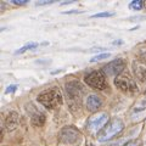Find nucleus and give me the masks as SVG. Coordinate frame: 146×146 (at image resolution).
<instances>
[{"instance_id":"nucleus-8","label":"nucleus","mask_w":146,"mask_h":146,"mask_svg":"<svg viewBox=\"0 0 146 146\" xmlns=\"http://www.w3.org/2000/svg\"><path fill=\"white\" fill-rule=\"evenodd\" d=\"M80 139V133L74 127H65L60 133V140L65 144H76Z\"/></svg>"},{"instance_id":"nucleus-1","label":"nucleus","mask_w":146,"mask_h":146,"mask_svg":"<svg viewBox=\"0 0 146 146\" xmlns=\"http://www.w3.org/2000/svg\"><path fill=\"white\" fill-rule=\"evenodd\" d=\"M62 93L60 91V89L54 86V88H49L45 89L44 91H42L38 95V101L43 105L45 108L49 110H54L57 106L62 105Z\"/></svg>"},{"instance_id":"nucleus-2","label":"nucleus","mask_w":146,"mask_h":146,"mask_svg":"<svg viewBox=\"0 0 146 146\" xmlns=\"http://www.w3.org/2000/svg\"><path fill=\"white\" fill-rule=\"evenodd\" d=\"M124 129V123L121 118H112L111 121H108V123L105 125L98 134V140L100 143H105L113 139L115 136H117L121 131Z\"/></svg>"},{"instance_id":"nucleus-4","label":"nucleus","mask_w":146,"mask_h":146,"mask_svg":"<svg viewBox=\"0 0 146 146\" xmlns=\"http://www.w3.org/2000/svg\"><path fill=\"white\" fill-rule=\"evenodd\" d=\"M85 83L88 84L90 88L96 89V90H104L107 86L106 83V77H105L102 71H93L89 74L84 77Z\"/></svg>"},{"instance_id":"nucleus-22","label":"nucleus","mask_w":146,"mask_h":146,"mask_svg":"<svg viewBox=\"0 0 146 146\" xmlns=\"http://www.w3.org/2000/svg\"><path fill=\"white\" fill-rule=\"evenodd\" d=\"M78 12H80V11H76V10H72V11H70L68 13H78Z\"/></svg>"},{"instance_id":"nucleus-6","label":"nucleus","mask_w":146,"mask_h":146,"mask_svg":"<svg viewBox=\"0 0 146 146\" xmlns=\"http://www.w3.org/2000/svg\"><path fill=\"white\" fill-rule=\"evenodd\" d=\"M107 123H108V113L100 112L89 118L88 123H86V128H88V130L91 131H100Z\"/></svg>"},{"instance_id":"nucleus-19","label":"nucleus","mask_w":146,"mask_h":146,"mask_svg":"<svg viewBox=\"0 0 146 146\" xmlns=\"http://www.w3.org/2000/svg\"><path fill=\"white\" fill-rule=\"evenodd\" d=\"M12 4H15V5H25V4L28 3V0H11Z\"/></svg>"},{"instance_id":"nucleus-20","label":"nucleus","mask_w":146,"mask_h":146,"mask_svg":"<svg viewBox=\"0 0 146 146\" xmlns=\"http://www.w3.org/2000/svg\"><path fill=\"white\" fill-rule=\"evenodd\" d=\"M16 88H17L16 85H11V86H9L7 90H6V94H9L10 91H15V89H16Z\"/></svg>"},{"instance_id":"nucleus-10","label":"nucleus","mask_w":146,"mask_h":146,"mask_svg":"<svg viewBox=\"0 0 146 146\" xmlns=\"http://www.w3.org/2000/svg\"><path fill=\"white\" fill-rule=\"evenodd\" d=\"M102 106V99L96 94H91L86 98V108L90 112H96Z\"/></svg>"},{"instance_id":"nucleus-9","label":"nucleus","mask_w":146,"mask_h":146,"mask_svg":"<svg viewBox=\"0 0 146 146\" xmlns=\"http://www.w3.org/2000/svg\"><path fill=\"white\" fill-rule=\"evenodd\" d=\"M133 71L135 77L141 82H146V60L140 58L135 60L133 63Z\"/></svg>"},{"instance_id":"nucleus-13","label":"nucleus","mask_w":146,"mask_h":146,"mask_svg":"<svg viewBox=\"0 0 146 146\" xmlns=\"http://www.w3.org/2000/svg\"><path fill=\"white\" fill-rule=\"evenodd\" d=\"M145 110H146V96L136 102V105L133 108V113H140V112L145 111Z\"/></svg>"},{"instance_id":"nucleus-23","label":"nucleus","mask_w":146,"mask_h":146,"mask_svg":"<svg viewBox=\"0 0 146 146\" xmlns=\"http://www.w3.org/2000/svg\"><path fill=\"white\" fill-rule=\"evenodd\" d=\"M144 7L146 9V0H144Z\"/></svg>"},{"instance_id":"nucleus-16","label":"nucleus","mask_w":146,"mask_h":146,"mask_svg":"<svg viewBox=\"0 0 146 146\" xmlns=\"http://www.w3.org/2000/svg\"><path fill=\"white\" fill-rule=\"evenodd\" d=\"M115 13L113 12H108V11H104V12H99V13H95L93 15V18H102V17H111L113 16Z\"/></svg>"},{"instance_id":"nucleus-3","label":"nucleus","mask_w":146,"mask_h":146,"mask_svg":"<svg viewBox=\"0 0 146 146\" xmlns=\"http://www.w3.org/2000/svg\"><path fill=\"white\" fill-rule=\"evenodd\" d=\"M65 90L68 98V104H71V106H80L82 99L84 95V88L79 82L77 80H71L66 83Z\"/></svg>"},{"instance_id":"nucleus-18","label":"nucleus","mask_w":146,"mask_h":146,"mask_svg":"<svg viewBox=\"0 0 146 146\" xmlns=\"http://www.w3.org/2000/svg\"><path fill=\"white\" fill-rule=\"evenodd\" d=\"M123 146H139V140H130L125 143Z\"/></svg>"},{"instance_id":"nucleus-5","label":"nucleus","mask_w":146,"mask_h":146,"mask_svg":"<svg viewBox=\"0 0 146 146\" xmlns=\"http://www.w3.org/2000/svg\"><path fill=\"white\" fill-rule=\"evenodd\" d=\"M115 85L124 93L134 94L138 91V85H136L135 80L128 74H119L118 77H116Z\"/></svg>"},{"instance_id":"nucleus-12","label":"nucleus","mask_w":146,"mask_h":146,"mask_svg":"<svg viewBox=\"0 0 146 146\" xmlns=\"http://www.w3.org/2000/svg\"><path fill=\"white\" fill-rule=\"evenodd\" d=\"M44 122H45V116L43 115V113H36V115H34L33 117H32V124L35 125V127L43 125Z\"/></svg>"},{"instance_id":"nucleus-11","label":"nucleus","mask_w":146,"mask_h":146,"mask_svg":"<svg viewBox=\"0 0 146 146\" xmlns=\"http://www.w3.org/2000/svg\"><path fill=\"white\" fill-rule=\"evenodd\" d=\"M18 123V115L16 112H11L9 113V116L6 117V121H5V127L7 128V130H13L16 128Z\"/></svg>"},{"instance_id":"nucleus-15","label":"nucleus","mask_w":146,"mask_h":146,"mask_svg":"<svg viewBox=\"0 0 146 146\" xmlns=\"http://www.w3.org/2000/svg\"><path fill=\"white\" fill-rule=\"evenodd\" d=\"M129 7L133 9V10L139 11V10H141V9L144 7V1L143 0H134V1H131L129 4Z\"/></svg>"},{"instance_id":"nucleus-17","label":"nucleus","mask_w":146,"mask_h":146,"mask_svg":"<svg viewBox=\"0 0 146 146\" xmlns=\"http://www.w3.org/2000/svg\"><path fill=\"white\" fill-rule=\"evenodd\" d=\"M110 57V54H100V55H96V56H94L91 58V62H96V61H101L104 58H108Z\"/></svg>"},{"instance_id":"nucleus-21","label":"nucleus","mask_w":146,"mask_h":146,"mask_svg":"<svg viewBox=\"0 0 146 146\" xmlns=\"http://www.w3.org/2000/svg\"><path fill=\"white\" fill-rule=\"evenodd\" d=\"M54 1H39L36 3V5H49V4H52Z\"/></svg>"},{"instance_id":"nucleus-7","label":"nucleus","mask_w":146,"mask_h":146,"mask_svg":"<svg viewBox=\"0 0 146 146\" xmlns=\"http://www.w3.org/2000/svg\"><path fill=\"white\" fill-rule=\"evenodd\" d=\"M125 68V62L123 58H116L111 62H108L107 65H105L102 67V72L106 76H116L118 77L119 74H122V72L124 71Z\"/></svg>"},{"instance_id":"nucleus-14","label":"nucleus","mask_w":146,"mask_h":146,"mask_svg":"<svg viewBox=\"0 0 146 146\" xmlns=\"http://www.w3.org/2000/svg\"><path fill=\"white\" fill-rule=\"evenodd\" d=\"M38 46H39L38 43H28V44H26L25 46H22L21 49H18L16 51V54H23V52L27 51V50H33V49L38 48Z\"/></svg>"}]
</instances>
